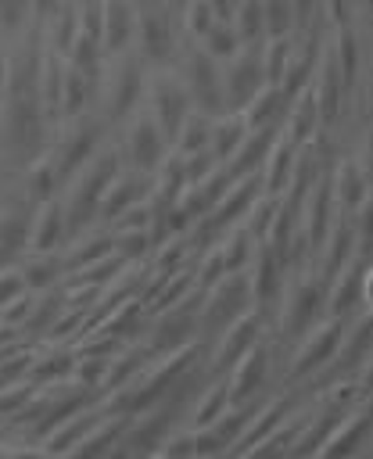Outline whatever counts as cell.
Returning a JSON list of instances; mask_svg holds the SVG:
<instances>
[{
    "label": "cell",
    "instance_id": "3",
    "mask_svg": "<svg viewBox=\"0 0 373 459\" xmlns=\"http://www.w3.org/2000/svg\"><path fill=\"white\" fill-rule=\"evenodd\" d=\"M143 79H147V61L129 47L122 54H108L100 79H97V100L93 108L100 111V118L111 126V133L133 115V108H140L143 97Z\"/></svg>",
    "mask_w": 373,
    "mask_h": 459
},
{
    "label": "cell",
    "instance_id": "20",
    "mask_svg": "<svg viewBox=\"0 0 373 459\" xmlns=\"http://www.w3.org/2000/svg\"><path fill=\"white\" fill-rule=\"evenodd\" d=\"M151 186V176H140V172H129V169H118L104 190H100V201H97V222L108 226L122 208H129L136 197H143Z\"/></svg>",
    "mask_w": 373,
    "mask_h": 459
},
{
    "label": "cell",
    "instance_id": "30",
    "mask_svg": "<svg viewBox=\"0 0 373 459\" xmlns=\"http://www.w3.org/2000/svg\"><path fill=\"white\" fill-rule=\"evenodd\" d=\"M111 233V255H118L122 262H147L151 255V230H136V226H118L108 230Z\"/></svg>",
    "mask_w": 373,
    "mask_h": 459
},
{
    "label": "cell",
    "instance_id": "13",
    "mask_svg": "<svg viewBox=\"0 0 373 459\" xmlns=\"http://www.w3.org/2000/svg\"><path fill=\"white\" fill-rule=\"evenodd\" d=\"M222 380H226L230 402H255V398H262L269 391V384H273V337L262 333L258 341H251L230 362Z\"/></svg>",
    "mask_w": 373,
    "mask_h": 459
},
{
    "label": "cell",
    "instance_id": "7",
    "mask_svg": "<svg viewBox=\"0 0 373 459\" xmlns=\"http://www.w3.org/2000/svg\"><path fill=\"white\" fill-rule=\"evenodd\" d=\"M133 50L151 65H172L179 50V25H176V4L179 0H133Z\"/></svg>",
    "mask_w": 373,
    "mask_h": 459
},
{
    "label": "cell",
    "instance_id": "11",
    "mask_svg": "<svg viewBox=\"0 0 373 459\" xmlns=\"http://www.w3.org/2000/svg\"><path fill=\"white\" fill-rule=\"evenodd\" d=\"M262 333H269V316H265V308L247 305V308H244L237 319H230V323L212 337V344L201 351L204 377H219V373H226L230 362H233L251 341H258Z\"/></svg>",
    "mask_w": 373,
    "mask_h": 459
},
{
    "label": "cell",
    "instance_id": "12",
    "mask_svg": "<svg viewBox=\"0 0 373 459\" xmlns=\"http://www.w3.org/2000/svg\"><path fill=\"white\" fill-rule=\"evenodd\" d=\"M140 104L158 118V126L169 133V143H172V133L179 129V122L186 118L190 111V97L183 90V79L172 65H151L147 68V79H143V97Z\"/></svg>",
    "mask_w": 373,
    "mask_h": 459
},
{
    "label": "cell",
    "instance_id": "35",
    "mask_svg": "<svg viewBox=\"0 0 373 459\" xmlns=\"http://www.w3.org/2000/svg\"><path fill=\"white\" fill-rule=\"evenodd\" d=\"M61 4H65V0H29V18H32V22H43V18L54 14Z\"/></svg>",
    "mask_w": 373,
    "mask_h": 459
},
{
    "label": "cell",
    "instance_id": "14",
    "mask_svg": "<svg viewBox=\"0 0 373 459\" xmlns=\"http://www.w3.org/2000/svg\"><path fill=\"white\" fill-rule=\"evenodd\" d=\"M265 82L258 43H244L233 57L219 61V86H222V111H240L251 93Z\"/></svg>",
    "mask_w": 373,
    "mask_h": 459
},
{
    "label": "cell",
    "instance_id": "16",
    "mask_svg": "<svg viewBox=\"0 0 373 459\" xmlns=\"http://www.w3.org/2000/svg\"><path fill=\"white\" fill-rule=\"evenodd\" d=\"M32 197L25 194V186L4 176V194H0V265L14 262L25 251V237H29V215H32Z\"/></svg>",
    "mask_w": 373,
    "mask_h": 459
},
{
    "label": "cell",
    "instance_id": "15",
    "mask_svg": "<svg viewBox=\"0 0 373 459\" xmlns=\"http://www.w3.org/2000/svg\"><path fill=\"white\" fill-rule=\"evenodd\" d=\"M316 455H326V459L369 455V398L348 405L334 420V427L326 430V437L316 445Z\"/></svg>",
    "mask_w": 373,
    "mask_h": 459
},
{
    "label": "cell",
    "instance_id": "31",
    "mask_svg": "<svg viewBox=\"0 0 373 459\" xmlns=\"http://www.w3.org/2000/svg\"><path fill=\"white\" fill-rule=\"evenodd\" d=\"M151 455H165V459H186V455H197V448H194V427H190L186 420L176 423L172 430H165V434L158 437V445H154Z\"/></svg>",
    "mask_w": 373,
    "mask_h": 459
},
{
    "label": "cell",
    "instance_id": "32",
    "mask_svg": "<svg viewBox=\"0 0 373 459\" xmlns=\"http://www.w3.org/2000/svg\"><path fill=\"white\" fill-rule=\"evenodd\" d=\"M262 18H265V36H294V7L291 0H262Z\"/></svg>",
    "mask_w": 373,
    "mask_h": 459
},
{
    "label": "cell",
    "instance_id": "23",
    "mask_svg": "<svg viewBox=\"0 0 373 459\" xmlns=\"http://www.w3.org/2000/svg\"><path fill=\"white\" fill-rule=\"evenodd\" d=\"M14 262H18V273H22L29 290H47V287H57L65 280L61 247L57 251H22Z\"/></svg>",
    "mask_w": 373,
    "mask_h": 459
},
{
    "label": "cell",
    "instance_id": "9",
    "mask_svg": "<svg viewBox=\"0 0 373 459\" xmlns=\"http://www.w3.org/2000/svg\"><path fill=\"white\" fill-rule=\"evenodd\" d=\"M341 323L337 316H319L291 348H287V387H305L334 355L337 348V337H341Z\"/></svg>",
    "mask_w": 373,
    "mask_h": 459
},
{
    "label": "cell",
    "instance_id": "18",
    "mask_svg": "<svg viewBox=\"0 0 373 459\" xmlns=\"http://www.w3.org/2000/svg\"><path fill=\"white\" fill-rule=\"evenodd\" d=\"M283 273H287L283 258H280L265 240H255V247H251V255H247V265H244L247 290H251V305H258V308L269 312V305H273V298H276V290H280Z\"/></svg>",
    "mask_w": 373,
    "mask_h": 459
},
{
    "label": "cell",
    "instance_id": "5",
    "mask_svg": "<svg viewBox=\"0 0 373 459\" xmlns=\"http://www.w3.org/2000/svg\"><path fill=\"white\" fill-rule=\"evenodd\" d=\"M197 308H201V283H194L183 294H176L172 301L151 308L143 319V330H140V341L147 344V351L158 355V351H172L183 344H197L194 341L197 337Z\"/></svg>",
    "mask_w": 373,
    "mask_h": 459
},
{
    "label": "cell",
    "instance_id": "29",
    "mask_svg": "<svg viewBox=\"0 0 373 459\" xmlns=\"http://www.w3.org/2000/svg\"><path fill=\"white\" fill-rule=\"evenodd\" d=\"M197 47L204 50V54H212L215 61H226V57H233L244 43H240V36L233 32V25H230V18H215L204 32H201V39H197Z\"/></svg>",
    "mask_w": 373,
    "mask_h": 459
},
{
    "label": "cell",
    "instance_id": "27",
    "mask_svg": "<svg viewBox=\"0 0 373 459\" xmlns=\"http://www.w3.org/2000/svg\"><path fill=\"white\" fill-rule=\"evenodd\" d=\"M244 118H240V111H219V115H212V133H208V151H212V158L222 165L226 158H230V151L240 143V136H244Z\"/></svg>",
    "mask_w": 373,
    "mask_h": 459
},
{
    "label": "cell",
    "instance_id": "22",
    "mask_svg": "<svg viewBox=\"0 0 373 459\" xmlns=\"http://www.w3.org/2000/svg\"><path fill=\"white\" fill-rule=\"evenodd\" d=\"M294 151H298V140L291 133H283V126H276L273 140H269V151L258 165V179H262V190L269 194H280L287 176H291V165H294Z\"/></svg>",
    "mask_w": 373,
    "mask_h": 459
},
{
    "label": "cell",
    "instance_id": "21",
    "mask_svg": "<svg viewBox=\"0 0 373 459\" xmlns=\"http://www.w3.org/2000/svg\"><path fill=\"white\" fill-rule=\"evenodd\" d=\"M133 18H136L133 0H100V50H104V57L133 47Z\"/></svg>",
    "mask_w": 373,
    "mask_h": 459
},
{
    "label": "cell",
    "instance_id": "6",
    "mask_svg": "<svg viewBox=\"0 0 373 459\" xmlns=\"http://www.w3.org/2000/svg\"><path fill=\"white\" fill-rule=\"evenodd\" d=\"M111 140V126L100 118L97 108H86L72 118H61L50 133V143H47V154L54 158L57 172H61V183L72 169H79L90 154H97L104 143Z\"/></svg>",
    "mask_w": 373,
    "mask_h": 459
},
{
    "label": "cell",
    "instance_id": "34",
    "mask_svg": "<svg viewBox=\"0 0 373 459\" xmlns=\"http://www.w3.org/2000/svg\"><path fill=\"white\" fill-rule=\"evenodd\" d=\"M22 290H29V287H25L22 273H18V262H4V265H0V308H4L7 301H14Z\"/></svg>",
    "mask_w": 373,
    "mask_h": 459
},
{
    "label": "cell",
    "instance_id": "36",
    "mask_svg": "<svg viewBox=\"0 0 373 459\" xmlns=\"http://www.w3.org/2000/svg\"><path fill=\"white\" fill-rule=\"evenodd\" d=\"M0 194H4V165H0Z\"/></svg>",
    "mask_w": 373,
    "mask_h": 459
},
{
    "label": "cell",
    "instance_id": "37",
    "mask_svg": "<svg viewBox=\"0 0 373 459\" xmlns=\"http://www.w3.org/2000/svg\"><path fill=\"white\" fill-rule=\"evenodd\" d=\"M0 434H4V430H0Z\"/></svg>",
    "mask_w": 373,
    "mask_h": 459
},
{
    "label": "cell",
    "instance_id": "25",
    "mask_svg": "<svg viewBox=\"0 0 373 459\" xmlns=\"http://www.w3.org/2000/svg\"><path fill=\"white\" fill-rule=\"evenodd\" d=\"M280 126H283V133H291L298 143L308 140V136L319 129V104H316V93H312V79L287 100V111H283Z\"/></svg>",
    "mask_w": 373,
    "mask_h": 459
},
{
    "label": "cell",
    "instance_id": "8",
    "mask_svg": "<svg viewBox=\"0 0 373 459\" xmlns=\"http://www.w3.org/2000/svg\"><path fill=\"white\" fill-rule=\"evenodd\" d=\"M251 305V290H247V276L244 269H233V273H222L215 276L212 283L201 287V308H197V348L204 351L212 344V337L230 323L237 319L244 308Z\"/></svg>",
    "mask_w": 373,
    "mask_h": 459
},
{
    "label": "cell",
    "instance_id": "26",
    "mask_svg": "<svg viewBox=\"0 0 373 459\" xmlns=\"http://www.w3.org/2000/svg\"><path fill=\"white\" fill-rule=\"evenodd\" d=\"M276 126H262V129H244L240 143L230 151V158L222 161V169L230 176H244V172H258L265 151H269V140H273Z\"/></svg>",
    "mask_w": 373,
    "mask_h": 459
},
{
    "label": "cell",
    "instance_id": "28",
    "mask_svg": "<svg viewBox=\"0 0 373 459\" xmlns=\"http://www.w3.org/2000/svg\"><path fill=\"white\" fill-rule=\"evenodd\" d=\"M230 25L240 36V43H262L265 39V18H262V0H233Z\"/></svg>",
    "mask_w": 373,
    "mask_h": 459
},
{
    "label": "cell",
    "instance_id": "19",
    "mask_svg": "<svg viewBox=\"0 0 373 459\" xmlns=\"http://www.w3.org/2000/svg\"><path fill=\"white\" fill-rule=\"evenodd\" d=\"M68 230H65V212H61V197H43L32 204L29 215V237H25V251H57L65 244Z\"/></svg>",
    "mask_w": 373,
    "mask_h": 459
},
{
    "label": "cell",
    "instance_id": "10",
    "mask_svg": "<svg viewBox=\"0 0 373 459\" xmlns=\"http://www.w3.org/2000/svg\"><path fill=\"white\" fill-rule=\"evenodd\" d=\"M172 68L183 79V90L190 97V108L204 111V115H219L222 111V86H219V61L212 54H204L197 43H179Z\"/></svg>",
    "mask_w": 373,
    "mask_h": 459
},
{
    "label": "cell",
    "instance_id": "4",
    "mask_svg": "<svg viewBox=\"0 0 373 459\" xmlns=\"http://www.w3.org/2000/svg\"><path fill=\"white\" fill-rule=\"evenodd\" d=\"M111 143L118 151V161L122 169L129 172H140V176H154L158 165L169 158L172 143H169V133L158 126V118L140 104L133 108V115L111 133Z\"/></svg>",
    "mask_w": 373,
    "mask_h": 459
},
{
    "label": "cell",
    "instance_id": "33",
    "mask_svg": "<svg viewBox=\"0 0 373 459\" xmlns=\"http://www.w3.org/2000/svg\"><path fill=\"white\" fill-rule=\"evenodd\" d=\"M29 22V0H0V36H14Z\"/></svg>",
    "mask_w": 373,
    "mask_h": 459
},
{
    "label": "cell",
    "instance_id": "24",
    "mask_svg": "<svg viewBox=\"0 0 373 459\" xmlns=\"http://www.w3.org/2000/svg\"><path fill=\"white\" fill-rule=\"evenodd\" d=\"M283 111H287L283 90H280L276 82H262V86L251 93V100L240 108V118H244L247 129H262V126H280Z\"/></svg>",
    "mask_w": 373,
    "mask_h": 459
},
{
    "label": "cell",
    "instance_id": "1",
    "mask_svg": "<svg viewBox=\"0 0 373 459\" xmlns=\"http://www.w3.org/2000/svg\"><path fill=\"white\" fill-rule=\"evenodd\" d=\"M323 287H326V280L308 262L291 265L283 273L280 290H276V298L269 305V308H276V316H273V337H276V344L291 348L323 316Z\"/></svg>",
    "mask_w": 373,
    "mask_h": 459
},
{
    "label": "cell",
    "instance_id": "2",
    "mask_svg": "<svg viewBox=\"0 0 373 459\" xmlns=\"http://www.w3.org/2000/svg\"><path fill=\"white\" fill-rule=\"evenodd\" d=\"M118 169H122L118 151H115V143L108 140L97 154H90L79 169H72V172L65 176L57 197H61V212H65V230H68V237L79 233V230H86V226H97V201H100V190H104V183H108Z\"/></svg>",
    "mask_w": 373,
    "mask_h": 459
},
{
    "label": "cell",
    "instance_id": "17",
    "mask_svg": "<svg viewBox=\"0 0 373 459\" xmlns=\"http://www.w3.org/2000/svg\"><path fill=\"white\" fill-rule=\"evenodd\" d=\"M326 179H330L334 212H341V215H348L362 197H369V165H366V158L359 161V154L334 158Z\"/></svg>",
    "mask_w": 373,
    "mask_h": 459
}]
</instances>
